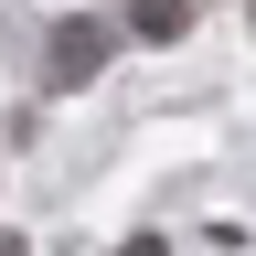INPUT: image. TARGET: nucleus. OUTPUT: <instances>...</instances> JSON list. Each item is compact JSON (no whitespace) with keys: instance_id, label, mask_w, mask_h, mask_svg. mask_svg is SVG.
Listing matches in <instances>:
<instances>
[{"instance_id":"obj_1","label":"nucleus","mask_w":256,"mask_h":256,"mask_svg":"<svg viewBox=\"0 0 256 256\" xmlns=\"http://www.w3.org/2000/svg\"><path fill=\"white\" fill-rule=\"evenodd\" d=\"M96 64H107V32H96V22H64L54 32V86H86Z\"/></svg>"},{"instance_id":"obj_2","label":"nucleus","mask_w":256,"mask_h":256,"mask_svg":"<svg viewBox=\"0 0 256 256\" xmlns=\"http://www.w3.org/2000/svg\"><path fill=\"white\" fill-rule=\"evenodd\" d=\"M182 22H192V0H128V32H139V43H171Z\"/></svg>"},{"instance_id":"obj_3","label":"nucleus","mask_w":256,"mask_h":256,"mask_svg":"<svg viewBox=\"0 0 256 256\" xmlns=\"http://www.w3.org/2000/svg\"><path fill=\"white\" fill-rule=\"evenodd\" d=\"M118 256H171V246H160V235H128V246H118Z\"/></svg>"}]
</instances>
